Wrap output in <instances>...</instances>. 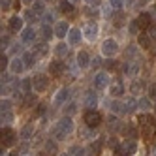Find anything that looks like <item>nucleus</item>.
I'll return each instance as SVG.
<instances>
[{
    "instance_id": "51",
    "label": "nucleus",
    "mask_w": 156,
    "mask_h": 156,
    "mask_svg": "<svg viewBox=\"0 0 156 156\" xmlns=\"http://www.w3.org/2000/svg\"><path fill=\"white\" fill-rule=\"evenodd\" d=\"M137 2H139V4H149L151 0H137Z\"/></svg>"
},
{
    "instance_id": "52",
    "label": "nucleus",
    "mask_w": 156,
    "mask_h": 156,
    "mask_svg": "<svg viewBox=\"0 0 156 156\" xmlns=\"http://www.w3.org/2000/svg\"><path fill=\"white\" fill-rule=\"evenodd\" d=\"M23 2H25V4H32V2H34V0H23Z\"/></svg>"
},
{
    "instance_id": "47",
    "label": "nucleus",
    "mask_w": 156,
    "mask_h": 156,
    "mask_svg": "<svg viewBox=\"0 0 156 156\" xmlns=\"http://www.w3.org/2000/svg\"><path fill=\"white\" fill-rule=\"evenodd\" d=\"M43 113H45V105L40 104V105H38V109H36V117H40V115H43Z\"/></svg>"
},
{
    "instance_id": "57",
    "label": "nucleus",
    "mask_w": 156,
    "mask_h": 156,
    "mask_svg": "<svg viewBox=\"0 0 156 156\" xmlns=\"http://www.w3.org/2000/svg\"><path fill=\"white\" fill-rule=\"evenodd\" d=\"M154 136H156V132H154Z\"/></svg>"
},
{
    "instance_id": "24",
    "label": "nucleus",
    "mask_w": 156,
    "mask_h": 156,
    "mask_svg": "<svg viewBox=\"0 0 156 156\" xmlns=\"http://www.w3.org/2000/svg\"><path fill=\"white\" fill-rule=\"evenodd\" d=\"M23 60L27 64V68H32V66L36 64V53L34 51H25L23 53Z\"/></svg>"
},
{
    "instance_id": "14",
    "label": "nucleus",
    "mask_w": 156,
    "mask_h": 156,
    "mask_svg": "<svg viewBox=\"0 0 156 156\" xmlns=\"http://www.w3.org/2000/svg\"><path fill=\"white\" fill-rule=\"evenodd\" d=\"M2 145H4V147H12V145H15V133L9 130L8 126L6 128L2 126Z\"/></svg>"
},
{
    "instance_id": "45",
    "label": "nucleus",
    "mask_w": 156,
    "mask_h": 156,
    "mask_svg": "<svg viewBox=\"0 0 156 156\" xmlns=\"http://www.w3.org/2000/svg\"><path fill=\"white\" fill-rule=\"evenodd\" d=\"M85 13H87L88 17H98V12H96V9H92V6H90V8H87V9H85Z\"/></svg>"
},
{
    "instance_id": "21",
    "label": "nucleus",
    "mask_w": 156,
    "mask_h": 156,
    "mask_svg": "<svg viewBox=\"0 0 156 156\" xmlns=\"http://www.w3.org/2000/svg\"><path fill=\"white\" fill-rule=\"evenodd\" d=\"M96 104H98V96H96L92 90H88V92L85 94V107L94 109V107H96Z\"/></svg>"
},
{
    "instance_id": "27",
    "label": "nucleus",
    "mask_w": 156,
    "mask_h": 156,
    "mask_svg": "<svg viewBox=\"0 0 156 156\" xmlns=\"http://www.w3.org/2000/svg\"><path fill=\"white\" fill-rule=\"evenodd\" d=\"M41 36H43V40H51L55 36V28L43 23V27H41Z\"/></svg>"
},
{
    "instance_id": "18",
    "label": "nucleus",
    "mask_w": 156,
    "mask_h": 156,
    "mask_svg": "<svg viewBox=\"0 0 156 156\" xmlns=\"http://www.w3.org/2000/svg\"><path fill=\"white\" fill-rule=\"evenodd\" d=\"M21 40H23V43H34L36 41V30L34 28H23V32H21Z\"/></svg>"
},
{
    "instance_id": "49",
    "label": "nucleus",
    "mask_w": 156,
    "mask_h": 156,
    "mask_svg": "<svg viewBox=\"0 0 156 156\" xmlns=\"http://www.w3.org/2000/svg\"><path fill=\"white\" fill-rule=\"evenodd\" d=\"M149 32H151V38H154V40H156V25H151Z\"/></svg>"
},
{
    "instance_id": "32",
    "label": "nucleus",
    "mask_w": 156,
    "mask_h": 156,
    "mask_svg": "<svg viewBox=\"0 0 156 156\" xmlns=\"http://www.w3.org/2000/svg\"><path fill=\"white\" fill-rule=\"evenodd\" d=\"M137 107H141L143 111H149L151 109V96L149 98H139L137 100Z\"/></svg>"
},
{
    "instance_id": "28",
    "label": "nucleus",
    "mask_w": 156,
    "mask_h": 156,
    "mask_svg": "<svg viewBox=\"0 0 156 156\" xmlns=\"http://www.w3.org/2000/svg\"><path fill=\"white\" fill-rule=\"evenodd\" d=\"M47 51H49V47H47V43H45V41H40V43H36V45H34V53L40 55V57L47 55Z\"/></svg>"
},
{
    "instance_id": "29",
    "label": "nucleus",
    "mask_w": 156,
    "mask_h": 156,
    "mask_svg": "<svg viewBox=\"0 0 156 156\" xmlns=\"http://www.w3.org/2000/svg\"><path fill=\"white\" fill-rule=\"evenodd\" d=\"M139 72H141V64H139V62H132L130 68H128V75H130V77H137Z\"/></svg>"
},
{
    "instance_id": "15",
    "label": "nucleus",
    "mask_w": 156,
    "mask_h": 156,
    "mask_svg": "<svg viewBox=\"0 0 156 156\" xmlns=\"http://www.w3.org/2000/svg\"><path fill=\"white\" fill-rule=\"evenodd\" d=\"M137 107V100L132 98V96H126L122 100V113H133Z\"/></svg>"
},
{
    "instance_id": "1",
    "label": "nucleus",
    "mask_w": 156,
    "mask_h": 156,
    "mask_svg": "<svg viewBox=\"0 0 156 156\" xmlns=\"http://www.w3.org/2000/svg\"><path fill=\"white\" fill-rule=\"evenodd\" d=\"M139 128L145 137H151L156 132V120L151 115H139Z\"/></svg>"
},
{
    "instance_id": "19",
    "label": "nucleus",
    "mask_w": 156,
    "mask_h": 156,
    "mask_svg": "<svg viewBox=\"0 0 156 156\" xmlns=\"http://www.w3.org/2000/svg\"><path fill=\"white\" fill-rule=\"evenodd\" d=\"M77 64H79V68H88V64H90V55H88L87 51H79L75 57Z\"/></svg>"
},
{
    "instance_id": "56",
    "label": "nucleus",
    "mask_w": 156,
    "mask_h": 156,
    "mask_svg": "<svg viewBox=\"0 0 156 156\" xmlns=\"http://www.w3.org/2000/svg\"><path fill=\"white\" fill-rule=\"evenodd\" d=\"M45 2H49V0H45Z\"/></svg>"
},
{
    "instance_id": "33",
    "label": "nucleus",
    "mask_w": 156,
    "mask_h": 156,
    "mask_svg": "<svg viewBox=\"0 0 156 156\" xmlns=\"http://www.w3.org/2000/svg\"><path fill=\"white\" fill-rule=\"evenodd\" d=\"M143 87H145V83H143V81H137L136 77H133V83H132V87H130V90H132L133 94H137V90H139V92L143 90Z\"/></svg>"
},
{
    "instance_id": "53",
    "label": "nucleus",
    "mask_w": 156,
    "mask_h": 156,
    "mask_svg": "<svg viewBox=\"0 0 156 156\" xmlns=\"http://www.w3.org/2000/svg\"><path fill=\"white\" fill-rule=\"evenodd\" d=\"M132 2H133V0H128V4H132Z\"/></svg>"
},
{
    "instance_id": "50",
    "label": "nucleus",
    "mask_w": 156,
    "mask_h": 156,
    "mask_svg": "<svg viewBox=\"0 0 156 156\" xmlns=\"http://www.w3.org/2000/svg\"><path fill=\"white\" fill-rule=\"evenodd\" d=\"M73 111H75V104H70L68 105V113H73Z\"/></svg>"
},
{
    "instance_id": "35",
    "label": "nucleus",
    "mask_w": 156,
    "mask_h": 156,
    "mask_svg": "<svg viewBox=\"0 0 156 156\" xmlns=\"http://www.w3.org/2000/svg\"><path fill=\"white\" fill-rule=\"evenodd\" d=\"M109 6L113 9H120L122 6H124V0H109Z\"/></svg>"
},
{
    "instance_id": "3",
    "label": "nucleus",
    "mask_w": 156,
    "mask_h": 156,
    "mask_svg": "<svg viewBox=\"0 0 156 156\" xmlns=\"http://www.w3.org/2000/svg\"><path fill=\"white\" fill-rule=\"evenodd\" d=\"M83 120H85L87 128H98L102 124V115H100L98 111H94V109H88L85 113V117H83Z\"/></svg>"
},
{
    "instance_id": "58",
    "label": "nucleus",
    "mask_w": 156,
    "mask_h": 156,
    "mask_svg": "<svg viewBox=\"0 0 156 156\" xmlns=\"http://www.w3.org/2000/svg\"><path fill=\"white\" fill-rule=\"evenodd\" d=\"M154 154H156V151H154Z\"/></svg>"
},
{
    "instance_id": "12",
    "label": "nucleus",
    "mask_w": 156,
    "mask_h": 156,
    "mask_svg": "<svg viewBox=\"0 0 156 156\" xmlns=\"http://www.w3.org/2000/svg\"><path fill=\"white\" fill-rule=\"evenodd\" d=\"M64 70H66V64L62 60H53V62H49V75L58 77V75L64 73Z\"/></svg>"
},
{
    "instance_id": "22",
    "label": "nucleus",
    "mask_w": 156,
    "mask_h": 156,
    "mask_svg": "<svg viewBox=\"0 0 156 156\" xmlns=\"http://www.w3.org/2000/svg\"><path fill=\"white\" fill-rule=\"evenodd\" d=\"M137 43H139V47L149 49L151 47V34H145V30L139 32V34H137Z\"/></svg>"
},
{
    "instance_id": "20",
    "label": "nucleus",
    "mask_w": 156,
    "mask_h": 156,
    "mask_svg": "<svg viewBox=\"0 0 156 156\" xmlns=\"http://www.w3.org/2000/svg\"><path fill=\"white\" fill-rule=\"evenodd\" d=\"M122 151H124V154H136L137 152V141L136 139H128L120 145Z\"/></svg>"
},
{
    "instance_id": "54",
    "label": "nucleus",
    "mask_w": 156,
    "mask_h": 156,
    "mask_svg": "<svg viewBox=\"0 0 156 156\" xmlns=\"http://www.w3.org/2000/svg\"><path fill=\"white\" fill-rule=\"evenodd\" d=\"M72 2H77V0H72Z\"/></svg>"
},
{
    "instance_id": "30",
    "label": "nucleus",
    "mask_w": 156,
    "mask_h": 156,
    "mask_svg": "<svg viewBox=\"0 0 156 156\" xmlns=\"http://www.w3.org/2000/svg\"><path fill=\"white\" fill-rule=\"evenodd\" d=\"M68 45H66V43H58L57 47H55V53L58 55V57H68Z\"/></svg>"
},
{
    "instance_id": "10",
    "label": "nucleus",
    "mask_w": 156,
    "mask_h": 156,
    "mask_svg": "<svg viewBox=\"0 0 156 156\" xmlns=\"http://www.w3.org/2000/svg\"><path fill=\"white\" fill-rule=\"evenodd\" d=\"M98 25L96 23H87L85 27H83V34H85V38L88 40V41H94L96 38H98Z\"/></svg>"
},
{
    "instance_id": "31",
    "label": "nucleus",
    "mask_w": 156,
    "mask_h": 156,
    "mask_svg": "<svg viewBox=\"0 0 156 156\" xmlns=\"http://www.w3.org/2000/svg\"><path fill=\"white\" fill-rule=\"evenodd\" d=\"M13 122V113L9 111H2V126H9Z\"/></svg>"
},
{
    "instance_id": "6",
    "label": "nucleus",
    "mask_w": 156,
    "mask_h": 156,
    "mask_svg": "<svg viewBox=\"0 0 156 156\" xmlns=\"http://www.w3.org/2000/svg\"><path fill=\"white\" fill-rule=\"evenodd\" d=\"M70 100V88L68 87H62V88H58L57 90V94L53 96V105H62L64 102H68Z\"/></svg>"
},
{
    "instance_id": "17",
    "label": "nucleus",
    "mask_w": 156,
    "mask_h": 156,
    "mask_svg": "<svg viewBox=\"0 0 156 156\" xmlns=\"http://www.w3.org/2000/svg\"><path fill=\"white\" fill-rule=\"evenodd\" d=\"M83 30H79V28H70V32H68V41H70V45H79V41L83 40V36L85 34H81Z\"/></svg>"
},
{
    "instance_id": "39",
    "label": "nucleus",
    "mask_w": 156,
    "mask_h": 156,
    "mask_svg": "<svg viewBox=\"0 0 156 156\" xmlns=\"http://www.w3.org/2000/svg\"><path fill=\"white\" fill-rule=\"evenodd\" d=\"M100 149H102V141H96V143H92V145H90L92 154H98V152H100Z\"/></svg>"
},
{
    "instance_id": "16",
    "label": "nucleus",
    "mask_w": 156,
    "mask_h": 156,
    "mask_svg": "<svg viewBox=\"0 0 156 156\" xmlns=\"http://www.w3.org/2000/svg\"><path fill=\"white\" fill-rule=\"evenodd\" d=\"M30 6H32L30 12L34 13V17H43V13H45V0H34Z\"/></svg>"
},
{
    "instance_id": "5",
    "label": "nucleus",
    "mask_w": 156,
    "mask_h": 156,
    "mask_svg": "<svg viewBox=\"0 0 156 156\" xmlns=\"http://www.w3.org/2000/svg\"><path fill=\"white\" fill-rule=\"evenodd\" d=\"M109 81H111V77H109L107 72H98L94 75V79H92V87L96 90H104V88L109 85Z\"/></svg>"
},
{
    "instance_id": "4",
    "label": "nucleus",
    "mask_w": 156,
    "mask_h": 156,
    "mask_svg": "<svg viewBox=\"0 0 156 156\" xmlns=\"http://www.w3.org/2000/svg\"><path fill=\"white\" fill-rule=\"evenodd\" d=\"M49 87V77L43 75V73H38L32 77V88H34V92H45Z\"/></svg>"
},
{
    "instance_id": "11",
    "label": "nucleus",
    "mask_w": 156,
    "mask_h": 156,
    "mask_svg": "<svg viewBox=\"0 0 156 156\" xmlns=\"http://www.w3.org/2000/svg\"><path fill=\"white\" fill-rule=\"evenodd\" d=\"M57 128H58L60 132H64L66 136H70V133L73 132V120H72L70 117H62V119L57 122Z\"/></svg>"
},
{
    "instance_id": "36",
    "label": "nucleus",
    "mask_w": 156,
    "mask_h": 156,
    "mask_svg": "<svg viewBox=\"0 0 156 156\" xmlns=\"http://www.w3.org/2000/svg\"><path fill=\"white\" fill-rule=\"evenodd\" d=\"M68 154H87L83 147H70L68 149Z\"/></svg>"
},
{
    "instance_id": "9",
    "label": "nucleus",
    "mask_w": 156,
    "mask_h": 156,
    "mask_svg": "<svg viewBox=\"0 0 156 156\" xmlns=\"http://www.w3.org/2000/svg\"><path fill=\"white\" fill-rule=\"evenodd\" d=\"M55 36L64 40V38H68V32H70V25L66 23V21H58V23H55Z\"/></svg>"
},
{
    "instance_id": "26",
    "label": "nucleus",
    "mask_w": 156,
    "mask_h": 156,
    "mask_svg": "<svg viewBox=\"0 0 156 156\" xmlns=\"http://www.w3.org/2000/svg\"><path fill=\"white\" fill-rule=\"evenodd\" d=\"M32 133H34V124H27V126H23V130H21V133H19V137H23V139H30L32 137Z\"/></svg>"
},
{
    "instance_id": "48",
    "label": "nucleus",
    "mask_w": 156,
    "mask_h": 156,
    "mask_svg": "<svg viewBox=\"0 0 156 156\" xmlns=\"http://www.w3.org/2000/svg\"><path fill=\"white\" fill-rule=\"evenodd\" d=\"M100 2H102V0H87V4H88V6H94V8H98Z\"/></svg>"
},
{
    "instance_id": "46",
    "label": "nucleus",
    "mask_w": 156,
    "mask_h": 156,
    "mask_svg": "<svg viewBox=\"0 0 156 156\" xmlns=\"http://www.w3.org/2000/svg\"><path fill=\"white\" fill-rule=\"evenodd\" d=\"M4 49H9V38L8 36H2V51Z\"/></svg>"
},
{
    "instance_id": "43",
    "label": "nucleus",
    "mask_w": 156,
    "mask_h": 156,
    "mask_svg": "<svg viewBox=\"0 0 156 156\" xmlns=\"http://www.w3.org/2000/svg\"><path fill=\"white\" fill-rule=\"evenodd\" d=\"M9 6H12V0H0V8H2L4 12L9 9Z\"/></svg>"
},
{
    "instance_id": "38",
    "label": "nucleus",
    "mask_w": 156,
    "mask_h": 156,
    "mask_svg": "<svg viewBox=\"0 0 156 156\" xmlns=\"http://www.w3.org/2000/svg\"><path fill=\"white\" fill-rule=\"evenodd\" d=\"M107 147H109L111 151H115V149L119 147V141H117L115 137H109V139H107Z\"/></svg>"
},
{
    "instance_id": "40",
    "label": "nucleus",
    "mask_w": 156,
    "mask_h": 156,
    "mask_svg": "<svg viewBox=\"0 0 156 156\" xmlns=\"http://www.w3.org/2000/svg\"><path fill=\"white\" fill-rule=\"evenodd\" d=\"M113 113H119V111H122V104H119V102H111V107H109Z\"/></svg>"
},
{
    "instance_id": "42",
    "label": "nucleus",
    "mask_w": 156,
    "mask_h": 156,
    "mask_svg": "<svg viewBox=\"0 0 156 156\" xmlns=\"http://www.w3.org/2000/svg\"><path fill=\"white\" fill-rule=\"evenodd\" d=\"M149 96H151V100H154V102H156V83L149 87Z\"/></svg>"
},
{
    "instance_id": "34",
    "label": "nucleus",
    "mask_w": 156,
    "mask_h": 156,
    "mask_svg": "<svg viewBox=\"0 0 156 156\" xmlns=\"http://www.w3.org/2000/svg\"><path fill=\"white\" fill-rule=\"evenodd\" d=\"M19 87L23 88V92L27 94V92H30V88H32V79H23L19 83Z\"/></svg>"
},
{
    "instance_id": "41",
    "label": "nucleus",
    "mask_w": 156,
    "mask_h": 156,
    "mask_svg": "<svg viewBox=\"0 0 156 156\" xmlns=\"http://www.w3.org/2000/svg\"><path fill=\"white\" fill-rule=\"evenodd\" d=\"M115 17H117V19L113 21V23H115V27H119V28H120L122 25H124V21H126V19H122V15H120V13H117Z\"/></svg>"
},
{
    "instance_id": "55",
    "label": "nucleus",
    "mask_w": 156,
    "mask_h": 156,
    "mask_svg": "<svg viewBox=\"0 0 156 156\" xmlns=\"http://www.w3.org/2000/svg\"><path fill=\"white\" fill-rule=\"evenodd\" d=\"M154 55H156V49H154Z\"/></svg>"
},
{
    "instance_id": "8",
    "label": "nucleus",
    "mask_w": 156,
    "mask_h": 156,
    "mask_svg": "<svg viewBox=\"0 0 156 156\" xmlns=\"http://www.w3.org/2000/svg\"><path fill=\"white\" fill-rule=\"evenodd\" d=\"M9 72H12L13 75H19V73H23V70L27 68V64H25V60H23V57H15V58H12V62H9Z\"/></svg>"
},
{
    "instance_id": "23",
    "label": "nucleus",
    "mask_w": 156,
    "mask_h": 156,
    "mask_svg": "<svg viewBox=\"0 0 156 156\" xmlns=\"http://www.w3.org/2000/svg\"><path fill=\"white\" fill-rule=\"evenodd\" d=\"M58 9L62 13H66V15H70V13H73V4H72V0H60V4H58Z\"/></svg>"
},
{
    "instance_id": "37",
    "label": "nucleus",
    "mask_w": 156,
    "mask_h": 156,
    "mask_svg": "<svg viewBox=\"0 0 156 156\" xmlns=\"http://www.w3.org/2000/svg\"><path fill=\"white\" fill-rule=\"evenodd\" d=\"M45 151H51V152H57V143H55L53 139H49L45 143Z\"/></svg>"
},
{
    "instance_id": "44",
    "label": "nucleus",
    "mask_w": 156,
    "mask_h": 156,
    "mask_svg": "<svg viewBox=\"0 0 156 156\" xmlns=\"http://www.w3.org/2000/svg\"><path fill=\"white\" fill-rule=\"evenodd\" d=\"M12 109V102L6 98V100H2V111H9Z\"/></svg>"
},
{
    "instance_id": "7",
    "label": "nucleus",
    "mask_w": 156,
    "mask_h": 156,
    "mask_svg": "<svg viewBox=\"0 0 156 156\" xmlns=\"http://www.w3.org/2000/svg\"><path fill=\"white\" fill-rule=\"evenodd\" d=\"M8 28L12 30V32H23V28H25V19L19 17V15L9 17V21H8Z\"/></svg>"
},
{
    "instance_id": "2",
    "label": "nucleus",
    "mask_w": 156,
    "mask_h": 156,
    "mask_svg": "<svg viewBox=\"0 0 156 156\" xmlns=\"http://www.w3.org/2000/svg\"><path fill=\"white\" fill-rule=\"evenodd\" d=\"M100 51H102V55L104 57H115V55L119 53V43L113 40V38H107V40H104L102 41V47H100Z\"/></svg>"
},
{
    "instance_id": "13",
    "label": "nucleus",
    "mask_w": 156,
    "mask_h": 156,
    "mask_svg": "<svg viewBox=\"0 0 156 156\" xmlns=\"http://www.w3.org/2000/svg\"><path fill=\"white\" fill-rule=\"evenodd\" d=\"M136 21H137V25H139L141 32H143V30H149V28H151V25H152V17H151V13H147V12L139 13Z\"/></svg>"
},
{
    "instance_id": "25",
    "label": "nucleus",
    "mask_w": 156,
    "mask_h": 156,
    "mask_svg": "<svg viewBox=\"0 0 156 156\" xmlns=\"http://www.w3.org/2000/svg\"><path fill=\"white\" fill-rule=\"evenodd\" d=\"M122 92H124V87H122V83H115V85H111V87H109V94L113 96V98L122 96Z\"/></svg>"
}]
</instances>
